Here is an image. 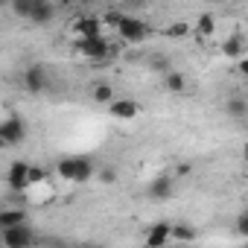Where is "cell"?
<instances>
[{"label":"cell","mask_w":248,"mask_h":248,"mask_svg":"<svg viewBox=\"0 0 248 248\" xmlns=\"http://www.w3.org/2000/svg\"><path fill=\"white\" fill-rule=\"evenodd\" d=\"M79 53L91 62H102L111 56V44L102 35H88V38H79Z\"/></svg>","instance_id":"1"},{"label":"cell","mask_w":248,"mask_h":248,"mask_svg":"<svg viewBox=\"0 0 248 248\" xmlns=\"http://www.w3.org/2000/svg\"><path fill=\"white\" fill-rule=\"evenodd\" d=\"M3 231V245L6 248H30L32 242H35V236H32V231H30V225L24 222V225H12V228H0Z\"/></svg>","instance_id":"2"},{"label":"cell","mask_w":248,"mask_h":248,"mask_svg":"<svg viewBox=\"0 0 248 248\" xmlns=\"http://www.w3.org/2000/svg\"><path fill=\"white\" fill-rule=\"evenodd\" d=\"M24 138H27V123L21 117H6L0 123V140L6 146H18Z\"/></svg>","instance_id":"3"},{"label":"cell","mask_w":248,"mask_h":248,"mask_svg":"<svg viewBox=\"0 0 248 248\" xmlns=\"http://www.w3.org/2000/svg\"><path fill=\"white\" fill-rule=\"evenodd\" d=\"M117 35L123 38V41H129V44H140L146 35H149V27L140 21V18H123V24L117 27Z\"/></svg>","instance_id":"4"},{"label":"cell","mask_w":248,"mask_h":248,"mask_svg":"<svg viewBox=\"0 0 248 248\" xmlns=\"http://www.w3.org/2000/svg\"><path fill=\"white\" fill-rule=\"evenodd\" d=\"M24 88H27L30 93H41V91H47V88H50V76H47V70H44L41 64H30V67L24 70Z\"/></svg>","instance_id":"5"},{"label":"cell","mask_w":248,"mask_h":248,"mask_svg":"<svg viewBox=\"0 0 248 248\" xmlns=\"http://www.w3.org/2000/svg\"><path fill=\"white\" fill-rule=\"evenodd\" d=\"M30 164L27 161H12V167H9V172H6V181H9V190H15V193H21V190H27L32 181H30Z\"/></svg>","instance_id":"6"},{"label":"cell","mask_w":248,"mask_h":248,"mask_svg":"<svg viewBox=\"0 0 248 248\" xmlns=\"http://www.w3.org/2000/svg\"><path fill=\"white\" fill-rule=\"evenodd\" d=\"M172 239V225L170 222H155L149 231H146V245L149 248H158V245H164V242H170Z\"/></svg>","instance_id":"7"},{"label":"cell","mask_w":248,"mask_h":248,"mask_svg":"<svg viewBox=\"0 0 248 248\" xmlns=\"http://www.w3.org/2000/svg\"><path fill=\"white\" fill-rule=\"evenodd\" d=\"M111 114L120 117V120H132V117L140 114V105H138L135 99H114V102H111Z\"/></svg>","instance_id":"8"},{"label":"cell","mask_w":248,"mask_h":248,"mask_svg":"<svg viewBox=\"0 0 248 248\" xmlns=\"http://www.w3.org/2000/svg\"><path fill=\"white\" fill-rule=\"evenodd\" d=\"M149 196H152L155 202L170 199V196H172V178H170V175H158V178L149 184Z\"/></svg>","instance_id":"9"},{"label":"cell","mask_w":248,"mask_h":248,"mask_svg":"<svg viewBox=\"0 0 248 248\" xmlns=\"http://www.w3.org/2000/svg\"><path fill=\"white\" fill-rule=\"evenodd\" d=\"M73 32H76L79 38H88V35H102V32H99V21H96L93 15L79 18V21L73 24Z\"/></svg>","instance_id":"10"},{"label":"cell","mask_w":248,"mask_h":248,"mask_svg":"<svg viewBox=\"0 0 248 248\" xmlns=\"http://www.w3.org/2000/svg\"><path fill=\"white\" fill-rule=\"evenodd\" d=\"M24 222H27L24 210H12V207L0 210V228H12V225H24Z\"/></svg>","instance_id":"11"},{"label":"cell","mask_w":248,"mask_h":248,"mask_svg":"<svg viewBox=\"0 0 248 248\" xmlns=\"http://www.w3.org/2000/svg\"><path fill=\"white\" fill-rule=\"evenodd\" d=\"M91 96H93V102H105V105H111V102H114V88H111L108 82H96V85L91 88Z\"/></svg>","instance_id":"12"},{"label":"cell","mask_w":248,"mask_h":248,"mask_svg":"<svg viewBox=\"0 0 248 248\" xmlns=\"http://www.w3.org/2000/svg\"><path fill=\"white\" fill-rule=\"evenodd\" d=\"M56 170H59V175H62L64 181H76V170H79V158H62V161L56 164Z\"/></svg>","instance_id":"13"},{"label":"cell","mask_w":248,"mask_h":248,"mask_svg":"<svg viewBox=\"0 0 248 248\" xmlns=\"http://www.w3.org/2000/svg\"><path fill=\"white\" fill-rule=\"evenodd\" d=\"M213 30H216V18H213L210 12H204V15H199V24H196V32H199L202 38H210V35H213Z\"/></svg>","instance_id":"14"},{"label":"cell","mask_w":248,"mask_h":248,"mask_svg":"<svg viewBox=\"0 0 248 248\" xmlns=\"http://www.w3.org/2000/svg\"><path fill=\"white\" fill-rule=\"evenodd\" d=\"M164 88H167V91H172V93H181V91L187 88V79H184L181 73H175V70H170V73L164 76Z\"/></svg>","instance_id":"15"},{"label":"cell","mask_w":248,"mask_h":248,"mask_svg":"<svg viewBox=\"0 0 248 248\" xmlns=\"http://www.w3.org/2000/svg\"><path fill=\"white\" fill-rule=\"evenodd\" d=\"M50 18H53V6L44 3V0H38L35 9H32V15H30V21H35V24H47Z\"/></svg>","instance_id":"16"},{"label":"cell","mask_w":248,"mask_h":248,"mask_svg":"<svg viewBox=\"0 0 248 248\" xmlns=\"http://www.w3.org/2000/svg\"><path fill=\"white\" fill-rule=\"evenodd\" d=\"M222 53L228 56V59H236L239 53H242V38H236V35H231L225 44H222Z\"/></svg>","instance_id":"17"},{"label":"cell","mask_w":248,"mask_h":248,"mask_svg":"<svg viewBox=\"0 0 248 248\" xmlns=\"http://www.w3.org/2000/svg\"><path fill=\"white\" fill-rule=\"evenodd\" d=\"M93 178V164L88 161V158H79V170H76V184H82V181H91Z\"/></svg>","instance_id":"18"},{"label":"cell","mask_w":248,"mask_h":248,"mask_svg":"<svg viewBox=\"0 0 248 248\" xmlns=\"http://www.w3.org/2000/svg\"><path fill=\"white\" fill-rule=\"evenodd\" d=\"M172 239L193 242V239H196V231H193V228H184V225H172Z\"/></svg>","instance_id":"19"},{"label":"cell","mask_w":248,"mask_h":248,"mask_svg":"<svg viewBox=\"0 0 248 248\" xmlns=\"http://www.w3.org/2000/svg\"><path fill=\"white\" fill-rule=\"evenodd\" d=\"M228 114L231 117H245L248 114V102L245 99H231L228 102Z\"/></svg>","instance_id":"20"},{"label":"cell","mask_w":248,"mask_h":248,"mask_svg":"<svg viewBox=\"0 0 248 248\" xmlns=\"http://www.w3.org/2000/svg\"><path fill=\"white\" fill-rule=\"evenodd\" d=\"M187 32H190V27H187V24H172L164 35H167V38H184Z\"/></svg>","instance_id":"21"},{"label":"cell","mask_w":248,"mask_h":248,"mask_svg":"<svg viewBox=\"0 0 248 248\" xmlns=\"http://www.w3.org/2000/svg\"><path fill=\"white\" fill-rule=\"evenodd\" d=\"M152 67H155V70L170 73V59H167V56H155V59H152Z\"/></svg>","instance_id":"22"},{"label":"cell","mask_w":248,"mask_h":248,"mask_svg":"<svg viewBox=\"0 0 248 248\" xmlns=\"http://www.w3.org/2000/svg\"><path fill=\"white\" fill-rule=\"evenodd\" d=\"M44 178H47V172H44V170H38V167H32V170H30V181H32V184H38V181H44Z\"/></svg>","instance_id":"23"},{"label":"cell","mask_w":248,"mask_h":248,"mask_svg":"<svg viewBox=\"0 0 248 248\" xmlns=\"http://www.w3.org/2000/svg\"><path fill=\"white\" fill-rule=\"evenodd\" d=\"M236 231H239V233H248V210L236 219Z\"/></svg>","instance_id":"24"},{"label":"cell","mask_w":248,"mask_h":248,"mask_svg":"<svg viewBox=\"0 0 248 248\" xmlns=\"http://www.w3.org/2000/svg\"><path fill=\"white\" fill-rule=\"evenodd\" d=\"M123 18H126V15H120V12H108V18H105V21H108L111 27H120V24H123Z\"/></svg>","instance_id":"25"},{"label":"cell","mask_w":248,"mask_h":248,"mask_svg":"<svg viewBox=\"0 0 248 248\" xmlns=\"http://www.w3.org/2000/svg\"><path fill=\"white\" fill-rule=\"evenodd\" d=\"M99 178H102L105 184H111V181L117 178V172H114V170H102V172H99Z\"/></svg>","instance_id":"26"},{"label":"cell","mask_w":248,"mask_h":248,"mask_svg":"<svg viewBox=\"0 0 248 248\" xmlns=\"http://www.w3.org/2000/svg\"><path fill=\"white\" fill-rule=\"evenodd\" d=\"M236 67H239V73H242V76H248V59H239V64H236Z\"/></svg>","instance_id":"27"},{"label":"cell","mask_w":248,"mask_h":248,"mask_svg":"<svg viewBox=\"0 0 248 248\" xmlns=\"http://www.w3.org/2000/svg\"><path fill=\"white\" fill-rule=\"evenodd\" d=\"M242 155H245V161H248V143H245V146H242Z\"/></svg>","instance_id":"28"},{"label":"cell","mask_w":248,"mask_h":248,"mask_svg":"<svg viewBox=\"0 0 248 248\" xmlns=\"http://www.w3.org/2000/svg\"><path fill=\"white\" fill-rule=\"evenodd\" d=\"M9 3H15V0H9Z\"/></svg>","instance_id":"29"}]
</instances>
